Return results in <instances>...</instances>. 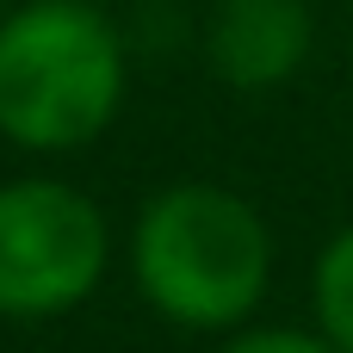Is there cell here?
<instances>
[{
  "label": "cell",
  "mask_w": 353,
  "mask_h": 353,
  "mask_svg": "<svg viewBox=\"0 0 353 353\" xmlns=\"http://www.w3.org/2000/svg\"><path fill=\"white\" fill-rule=\"evenodd\" d=\"M316 310H323L329 347L353 353V230L329 242V254L316 267Z\"/></svg>",
  "instance_id": "cell-5"
},
{
  "label": "cell",
  "mask_w": 353,
  "mask_h": 353,
  "mask_svg": "<svg viewBox=\"0 0 353 353\" xmlns=\"http://www.w3.org/2000/svg\"><path fill=\"white\" fill-rule=\"evenodd\" d=\"M124 93V56L81 0H37L0 25V130L25 149L99 137Z\"/></svg>",
  "instance_id": "cell-2"
},
{
  "label": "cell",
  "mask_w": 353,
  "mask_h": 353,
  "mask_svg": "<svg viewBox=\"0 0 353 353\" xmlns=\"http://www.w3.org/2000/svg\"><path fill=\"white\" fill-rule=\"evenodd\" d=\"M105 223L56 180L0 192V316H56L99 285Z\"/></svg>",
  "instance_id": "cell-3"
},
{
  "label": "cell",
  "mask_w": 353,
  "mask_h": 353,
  "mask_svg": "<svg viewBox=\"0 0 353 353\" xmlns=\"http://www.w3.org/2000/svg\"><path fill=\"white\" fill-rule=\"evenodd\" d=\"M273 273L261 211L223 186H174L137 223V279L149 304L186 329L242 323Z\"/></svg>",
  "instance_id": "cell-1"
},
{
  "label": "cell",
  "mask_w": 353,
  "mask_h": 353,
  "mask_svg": "<svg viewBox=\"0 0 353 353\" xmlns=\"http://www.w3.org/2000/svg\"><path fill=\"white\" fill-rule=\"evenodd\" d=\"M230 353H335V347L310 341V335H292V329H267V335H242Z\"/></svg>",
  "instance_id": "cell-6"
},
{
  "label": "cell",
  "mask_w": 353,
  "mask_h": 353,
  "mask_svg": "<svg viewBox=\"0 0 353 353\" xmlns=\"http://www.w3.org/2000/svg\"><path fill=\"white\" fill-rule=\"evenodd\" d=\"M310 50L304 0H223L211 19V68L230 87H273Z\"/></svg>",
  "instance_id": "cell-4"
}]
</instances>
